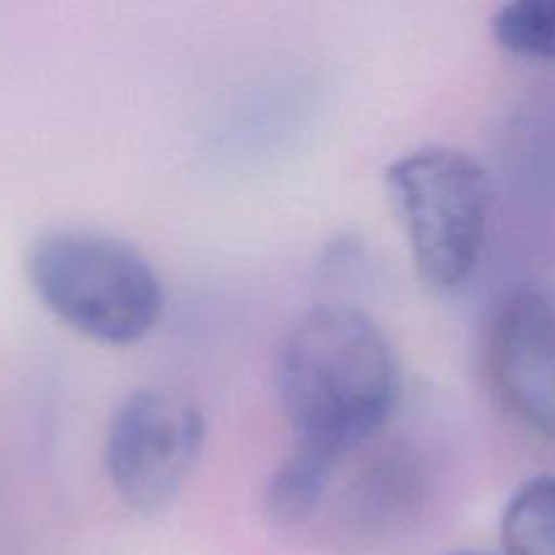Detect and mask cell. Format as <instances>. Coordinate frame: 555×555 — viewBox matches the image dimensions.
Listing matches in <instances>:
<instances>
[{
	"instance_id": "6da1fadb",
	"label": "cell",
	"mask_w": 555,
	"mask_h": 555,
	"mask_svg": "<svg viewBox=\"0 0 555 555\" xmlns=\"http://www.w3.org/2000/svg\"><path fill=\"white\" fill-rule=\"evenodd\" d=\"M276 388L293 431L291 459L331 477L347 453L390 421L401 366L372 318L350 307H320L282 345Z\"/></svg>"
},
{
	"instance_id": "7a4b0ae2",
	"label": "cell",
	"mask_w": 555,
	"mask_h": 555,
	"mask_svg": "<svg viewBox=\"0 0 555 555\" xmlns=\"http://www.w3.org/2000/svg\"><path fill=\"white\" fill-rule=\"evenodd\" d=\"M25 271L36 298L60 323L101 345L141 341L166 304L160 276L139 249L85 228L36 238Z\"/></svg>"
},
{
	"instance_id": "3957f363",
	"label": "cell",
	"mask_w": 555,
	"mask_h": 555,
	"mask_svg": "<svg viewBox=\"0 0 555 555\" xmlns=\"http://www.w3.org/2000/svg\"><path fill=\"white\" fill-rule=\"evenodd\" d=\"M412 260L431 291H459L482 258L493 188L486 166L453 146H423L385 168Z\"/></svg>"
},
{
	"instance_id": "277c9868",
	"label": "cell",
	"mask_w": 555,
	"mask_h": 555,
	"mask_svg": "<svg viewBox=\"0 0 555 555\" xmlns=\"http://www.w3.org/2000/svg\"><path fill=\"white\" fill-rule=\"evenodd\" d=\"M206 439L198 406L173 390L141 388L125 396L106 431V475L135 513L171 507L193 475Z\"/></svg>"
},
{
	"instance_id": "5b68a950",
	"label": "cell",
	"mask_w": 555,
	"mask_h": 555,
	"mask_svg": "<svg viewBox=\"0 0 555 555\" xmlns=\"http://www.w3.org/2000/svg\"><path fill=\"white\" fill-rule=\"evenodd\" d=\"M488 377L502 410L555 442V298L526 287L502 301L488 334Z\"/></svg>"
},
{
	"instance_id": "8992f818",
	"label": "cell",
	"mask_w": 555,
	"mask_h": 555,
	"mask_svg": "<svg viewBox=\"0 0 555 555\" xmlns=\"http://www.w3.org/2000/svg\"><path fill=\"white\" fill-rule=\"evenodd\" d=\"M504 555H555V477L515 491L502 515Z\"/></svg>"
},
{
	"instance_id": "52a82bcc",
	"label": "cell",
	"mask_w": 555,
	"mask_h": 555,
	"mask_svg": "<svg viewBox=\"0 0 555 555\" xmlns=\"http://www.w3.org/2000/svg\"><path fill=\"white\" fill-rule=\"evenodd\" d=\"M499 47L520 57L555 60V0H513L491 20Z\"/></svg>"
},
{
	"instance_id": "ba28073f",
	"label": "cell",
	"mask_w": 555,
	"mask_h": 555,
	"mask_svg": "<svg viewBox=\"0 0 555 555\" xmlns=\"http://www.w3.org/2000/svg\"><path fill=\"white\" fill-rule=\"evenodd\" d=\"M455 555H491V553H455Z\"/></svg>"
}]
</instances>
